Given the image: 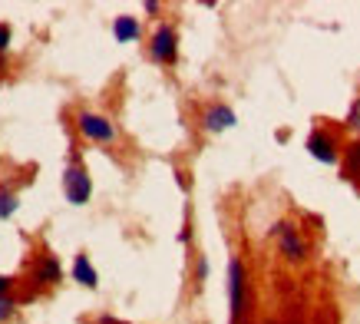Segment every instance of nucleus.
<instances>
[{
	"instance_id": "nucleus-5",
	"label": "nucleus",
	"mask_w": 360,
	"mask_h": 324,
	"mask_svg": "<svg viewBox=\"0 0 360 324\" xmlns=\"http://www.w3.org/2000/svg\"><path fill=\"white\" fill-rule=\"evenodd\" d=\"M278 238H281V251H285L291 262H301V258H304V242H301V235L287 222L278 225Z\"/></svg>"
},
{
	"instance_id": "nucleus-8",
	"label": "nucleus",
	"mask_w": 360,
	"mask_h": 324,
	"mask_svg": "<svg viewBox=\"0 0 360 324\" xmlns=\"http://www.w3.org/2000/svg\"><path fill=\"white\" fill-rule=\"evenodd\" d=\"M73 278L80 281L83 288H96L100 285V278H96V268L89 265L87 255H76V262H73Z\"/></svg>"
},
{
	"instance_id": "nucleus-17",
	"label": "nucleus",
	"mask_w": 360,
	"mask_h": 324,
	"mask_svg": "<svg viewBox=\"0 0 360 324\" xmlns=\"http://www.w3.org/2000/svg\"><path fill=\"white\" fill-rule=\"evenodd\" d=\"M100 324H119V321H112V318H103V321Z\"/></svg>"
},
{
	"instance_id": "nucleus-11",
	"label": "nucleus",
	"mask_w": 360,
	"mask_h": 324,
	"mask_svg": "<svg viewBox=\"0 0 360 324\" xmlns=\"http://www.w3.org/2000/svg\"><path fill=\"white\" fill-rule=\"evenodd\" d=\"M13 212H17V199L10 192H0V219H10Z\"/></svg>"
},
{
	"instance_id": "nucleus-12",
	"label": "nucleus",
	"mask_w": 360,
	"mask_h": 324,
	"mask_svg": "<svg viewBox=\"0 0 360 324\" xmlns=\"http://www.w3.org/2000/svg\"><path fill=\"white\" fill-rule=\"evenodd\" d=\"M344 175H350V179H354V175H360V146H354V149H350V162H347V169H344Z\"/></svg>"
},
{
	"instance_id": "nucleus-1",
	"label": "nucleus",
	"mask_w": 360,
	"mask_h": 324,
	"mask_svg": "<svg viewBox=\"0 0 360 324\" xmlns=\"http://www.w3.org/2000/svg\"><path fill=\"white\" fill-rule=\"evenodd\" d=\"M63 192H66V199L73 202V205H83L89 202V192H93V182H89V175L83 165H70L66 175H63Z\"/></svg>"
},
{
	"instance_id": "nucleus-14",
	"label": "nucleus",
	"mask_w": 360,
	"mask_h": 324,
	"mask_svg": "<svg viewBox=\"0 0 360 324\" xmlns=\"http://www.w3.org/2000/svg\"><path fill=\"white\" fill-rule=\"evenodd\" d=\"M7 43H10V27L0 24V50H7Z\"/></svg>"
},
{
	"instance_id": "nucleus-6",
	"label": "nucleus",
	"mask_w": 360,
	"mask_h": 324,
	"mask_svg": "<svg viewBox=\"0 0 360 324\" xmlns=\"http://www.w3.org/2000/svg\"><path fill=\"white\" fill-rule=\"evenodd\" d=\"M202 123H205L209 133H222V129H228V126H235V112L228 110V106H211V110H205Z\"/></svg>"
},
{
	"instance_id": "nucleus-2",
	"label": "nucleus",
	"mask_w": 360,
	"mask_h": 324,
	"mask_svg": "<svg viewBox=\"0 0 360 324\" xmlns=\"http://www.w3.org/2000/svg\"><path fill=\"white\" fill-rule=\"evenodd\" d=\"M76 126H80V133H83V136L96 139V142H112V139H116V126H112L110 119L96 116V112H80Z\"/></svg>"
},
{
	"instance_id": "nucleus-10",
	"label": "nucleus",
	"mask_w": 360,
	"mask_h": 324,
	"mask_svg": "<svg viewBox=\"0 0 360 324\" xmlns=\"http://www.w3.org/2000/svg\"><path fill=\"white\" fill-rule=\"evenodd\" d=\"M60 262H57V258H53V255H47V258H43V262L37 265V281L40 285H53V281H60Z\"/></svg>"
},
{
	"instance_id": "nucleus-7",
	"label": "nucleus",
	"mask_w": 360,
	"mask_h": 324,
	"mask_svg": "<svg viewBox=\"0 0 360 324\" xmlns=\"http://www.w3.org/2000/svg\"><path fill=\"white\" fill-rule=\"evenodd\" d=\"M308 149L314 159H321V162H334L337 159V152H334V142L324 136V133H314V136L308 139Z\"/></svg>"
},
{
	"instance_id": "nucleus-13",
	"label": "nucleus",
	"mask_w": 360,
	"mask_h": 324,
	"mask_svg": "<svg viewBox=\"0 0 360 324\" xmlns=\"http://www.w3.org/2000/svg\"><path fill=\"white\" fill-rule=\"evenodd\" d=\"M10 314H13V301H10V298H3V295H0V321H7Z\"/></svg>"
},
{
	"instance_id": "nucleus-3",
	"label": "nucleus",
	"mask_w": 360,
	"mask_h": 324,
	"mask_svg": "<svg viewBox=\"0 0 360 324\" xmlns=\"http://www.w3.org/2000/svg\"><path fill=\"white\" fill-rule=\"evenodd\" d=\"M228 301H232V318L238 321L245 311V268H241V262L228 265Z\"/></svg>"
},
{
	"instance_id": "nucleus-4",
	"label": "nucleus",
	"mask_w": 360,
	"mask_h": 324,
	"mask_svg": "<svg viewBox=\"0 0 360 324\" xmlns=\"http://www.w3.org/2000/svg\"><path fill=\"white\" fill-rule=\"evenodd\" d=\"M152 57L159 63H169V60H175V30L172 27H159L156 34H152Z\"/></svg>"
},
{
	"instance_id": "nucleus-9",
	"label": "nucleus",
	"mask_w": 360,
	"mask_h": 324,
	"mask_svg": "<svg viewBox=\"0 0 360 324\" xmlns=\"http://www.w3.org/2000/svg\"><path fill=\"white\" fill-rule=\"evenodd\" d=\"M112 34H116V40L119 43H129V40H136L139 37V24H136V17H116V24H112Z\"/></svg>"
},
{
	"instance_id": "nucleus-15",
	"label": "nucleus",
	"mask_w": 360,
	"mask_h": 324,
	"mask_svg": "<svg viewBox=\"0 0 360 324\" xmlns=\"http://www.w3.org/2000/svg\"><path fill=\"white\" fill-rule=\"evenodd\" d=\"M205 274H209V262H205V258H199V281H205Z\"/></svg>"
},
{
	"instance_id": "nucleus-16",
	"label": "nucleus",
	"mask_w": 360,
	"mask_h": 324,
	"mask_svg": "<svg viewBox=\"0 0 360 324\" xmlns=\"http://www.w3.org/2000/svg\"><path fill=\"white\" fill-rule=\"evenodd\" d=\"M7 288H10V278H7V274H0V295H3Z\"/></svg>"
}]
</instances>
